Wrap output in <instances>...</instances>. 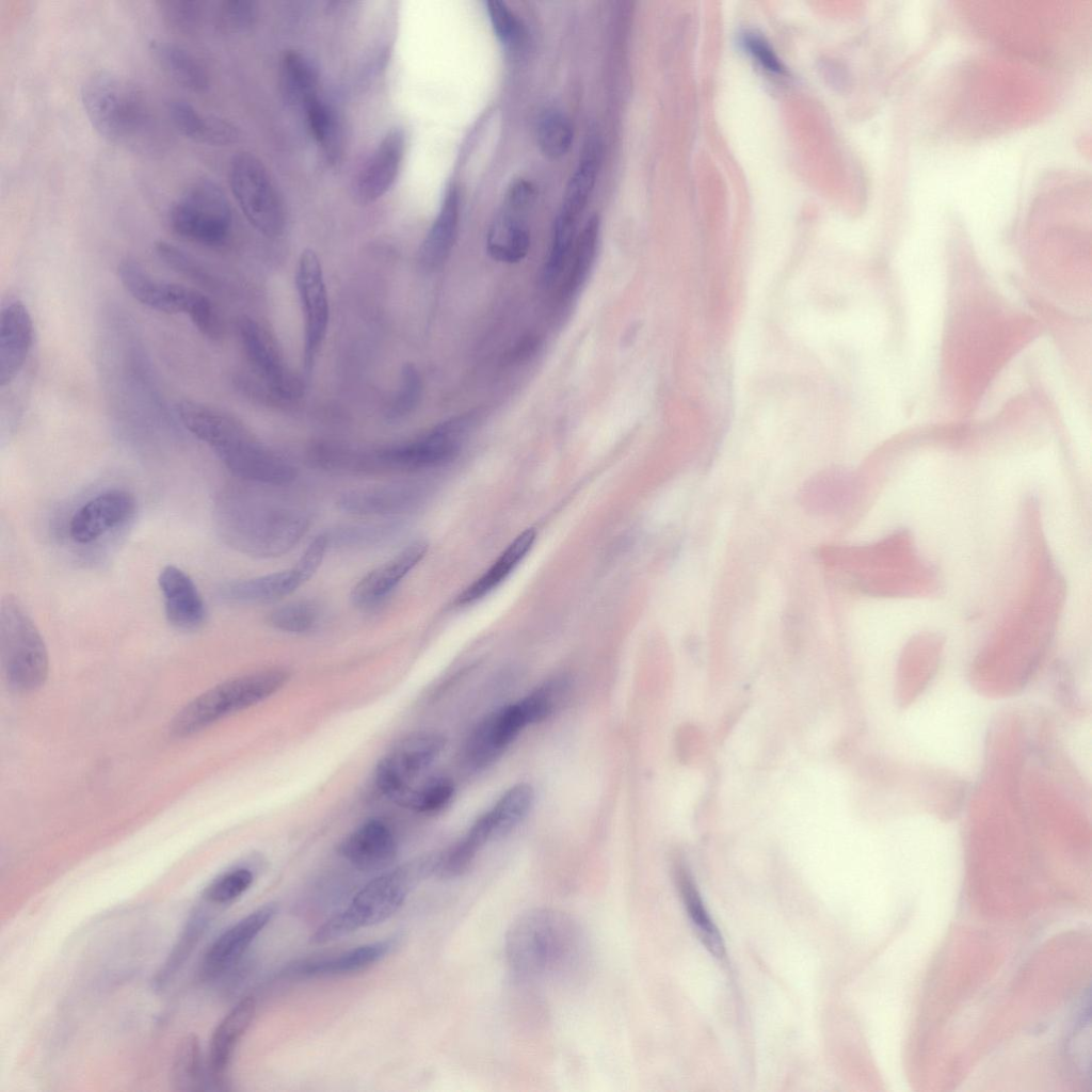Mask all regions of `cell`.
Returning a JSON list of instances; mask_svg holds the SVG:
<instances>
[{
    "label": "cell",
    "instance_id": "1",
    "mask_svg": "<svg viewBox=\"0 0 1092 1092\" xmlns=\"http://www.w3.org/2000/svg\"><path fill=\"white\" fill-rule=\"evenodd\" d=\"M508 963L529 979H567L587 962L589 945L580 925L555 909H533L510 926L504 942Z\"/></svg>",
    "mask_w": 1092,
    "mask_h": 1092
},
{
    "label": "cell",
    "instance_id": "2",
    "mask_svg": "<svg viewBox=\"0 0 1092 1092\" xmlns=\"http://www.w3.org/2000/svg\"><path fill=\"white\" fill-rule=\"evenodd\" d=\"M214 512L223 541L259 559L289 552L310 525L309 515L302 509L240 487L224 491Z\"/></svg>",
    "mask_w": 1092,
    "mask_h": 1092
},
{
    "label": "cell",
    "instance_id": "3",
    "mask_svg": "<svg viewBox=\"0 0 1092 1092\" xmlns=\"http://www.w3.org/2000/svg\"><path fill=\"white\" fill-rule=\"evenodd\" d=\"M176 412L182 424L208 445L237 478L262 485L279 486L296 476L285 457L260 444L237 419L208 404L181 400Z\"/></svg>",
    "mask_w": 1092,
    "mask_h": 1092
},
{
    "label": "cell",
    "instance_id": "4",
    "mask_svg": "<svg viewBox=\"0 0 1092 1092\" xmlns=\"http://www.w3.org/2000/svg\"><path fill=\"white\" fill-rule=\"evenodd\" d=\"M431 873H434V860L378 876L362 887L346 908L322 924L311 941L318 944L333 942L388 919L399 910L414 885Z\"/></svg>",
    "mask_w": 1092,
    "mask_h": 1092
},
{
    "label": "cell",
    "instance_id": "5",
    "mask_svg": "<svg viewBox=\"0 0 1092 1092\" xmlns=\"http://www.w3.org/2000/svg\"><path fill=\"white\" fill-rule=\"evenodd\" d=\"M80 97L92 127L110 142H127L147 125L149 114L142 92L114 73L91 74L81 85Z\"/></svg>",
    "mask_w": 1092,
    "mask_h": 1092
},
{
    "label": "cell",
    "instance_id": "6",
    "mask_svg": "<svg viewBox=\"0 0 1092 1092\" xmlns=\"http://www.w3.org/2000/svg\"><path fill=\"white\" fill-rule=\"evenodd\" d=\"M290 679L285 669H268L221 682L202 693L174 718L171 730L187 737L216 721L254 706L280 690Z\"/></svg>",
    "mask_w": 1092,
    "mask_h": 1092
},
{
    "label": "cell",
    "instance_id": "7",
    "mask_svg": "<svg viewBox=\"0 0 1092 1092\" xmlns=\"http://www.w3.org/2000/svg\"><path fill=\"white\" fill-rule=\"evenodd\" d=\"M476 421L473 413L450 418L412 441L363 451V475L408 472L453 461Z\"/></svg>",
    "mask_w": 1092,
    "mask_h": 1092
},
{
    "label": "cell",
    "instance_id": "8",
    "mask_svg": "<svg viewBox=\"0 0 1092 1092\" xmlns=\"http://www.w3.org/2000/svg\"><path fill=\"white\" fill-rule=\"evenodd\" d=\"M0 660L9 684L17 691L35 690L47 678L45 642L23 605L11 594L0 604Z\"/></svg>",
    "mask_w": 1092,
    "mask_h": 1092
},
{
    "label": "cell",
    "instance_id": "9",
    "mask_svg": "<svg viewBox=\"0 0 1092 1092\" xmlns=\"http://www.w3.org/2000/svg\"><path fill=\"white\" fill-rule=\"evenodd\" d=\"M117 274L126 291L141 304L164 314L189 316L198 332L209 339L222 336L219 312L212 301L199 290L157 279L130 258L121 261Z\"/></svg>",
    "mask_w": 1092,
    "mask_h": 1092
},
{
    "label": "cell",
    "instance_id": "10",
    "mask_svg": "<svg viewBox=\"0 0 1092 1092\" xmlns=\"http://www.w3.org/2000/svg\"><path fill=\"white\" fill-rule=\"evenodd\" d=\"M167 221L179 237L206 246H218L229 236L232 214L223 190L211 179L203 177L189 183L173 202Z\"/></svg>",
    "mask_w": 1092,
    "mask_h": 1092
},
{
    "label": "cell",
    "instance_id": "11",
    "mask_svg": "<svg viewBox=\"0 0 1092 1092\" xmlns=\"http://www.w3.org/2000/svg\"><path fill=\"white\" fill-rule=\"evenodd\" d=\"M228 181L250 224L267 237L279 236L285 227V210L261 160L247 151L238 152L230 160Z\"/></svg>",
    "mask_w": 1092,
    "mask_h": 1092
},
{
    "label": "cell",
    "instance_id": "12",
    "mask_svg": "<svg viewBox=\"0 0 1092 1092\" xmlns=\"http://www.w3.org/2000/svg\"><path fill=\"white\" fill-rule=\"evenodd\" d=\"M446 744L434 730H416L398 740L376 765L378 789L396 802L435 761Z\"/></svg>",
    "mask_w": 1092,
    "mask_h": 1092
},
{
    "label": "cell",
    "instance_id": "13",
    "mask_svg": "<svg viewBox=\"0 0 1092 1092\" xmlns=\"http://www.w3.org/2000/svg\"><path fill=\"white\" fill-rule=\"evenodd\" d=\"M295 285L304 318L303 365L307 376L314 370L317 357L325 339L330 306L321 262L311 248L300 255Z\"/></svg>",
    "mask_w": 1092,
    "mask_h": 1092
},
{
    "label": "cell",
    "instance_id": "14",
    "mask_svg": "<svg viewBox=\"0 0 1092 1092\" xmlns=\"http://www.w3.org/2000/svg\"><path fill=\"white\" fill-rule=\"evenodd\" d=\"M530 724L529 714L520 700L486 716L475 726L466 740V765L473 771L493 765Z\"/></svg>",
    "mask_w": 1092,
    "mask_h": 1092
},
{
    "label": "cell",
    "instance_id": "15",
    "mask_svg": "<svg viewBox=\"0 0 1092 1092\" xmlns=\"http://www.w3.org/2000/svg\"><path fill=\"white\" fill-rule=\"evenodd\" d=\"M428 496L424 484L404 481L344 492L337 507L355 516L394 517L416 511Z\"/></svg>",
    "mask_w": 1092,
    "mask_h": 1092
},
{
    "label": "cell",
    "instance_id": "16",
    "mask_svg": "<svg viewBox=\"0 0 1092 1092\" xmlns=\"http://www.w3.org/2000/svg\"><path fill=\"white\" fill-rule=\"evenodd\" d=\"M237 330L250 364L267 386L284 399L298 396L300 384L266 330L248 317L238 320Z\"/></svg>",
    "mask_w": 1092,
    "mask_h": 1092
},
{
    "label": "cell",
    "instance_id": "17",
    "mask_svg": "<svg viewBox=\"0 0 1092 1092\" xmlns=\"http://www.w3.org/2000/svg\"><path fill=\"white\" fill-rule=\"evenodd\" d=\"M276 913L277 905L267 903L221 933L204 956L202 976L216 978L236 964Z\"/></svg>",
    "mask_w": 1092,
    "mask_h": 1092
},
{
    "label": "cell",
    "instance_id": "18",
    "mask_svg": "<svg viewBox=\"0 0 1092 1092\" xmlns=\"http://www.w3.org/2000/svg\"><path fill=\"white\" fill-rule=\"evenodd\" d=\"M133 496L123 489L107 491L86 501L69 523L71 539L79 544L96 541L125 523L134 512Z\"/></svg>",
    "mask_w": 1092,
    "mask_h": 1092
},
{
    "label": "cell",
    "instance_id": "19",
    "mask_svg": "<svg viewBox=\"0 0 1092 1092\" xmlns=\"http://www.w3.org/2000/svg\"><path fill=\"white\" fill-rule=\"evenodd\" d=\"M405 147L404 131L392 128L386 132L359 171L354 191L362 204L381 198L395 183Z\"/></svg>",
    "mask_w": 1092,
    "mask_h": 1092
},
{
    "label": "cell",
    "instance_id": "20",
    "mask_svg": "<svg viewBox=\"0 0 1092 1092\" xmlns=\"http://www.w3.org/2000/svg\"><path fill=\"white\" fill-rule=\"evenodd\" d=\"M33 342V322L22 301L10 298L0 316V385L10 384L21 371Z\"/></svg>",
    "mask_w": 1092,
    "mask_h": 1092
},
{
    "label": "cell",
    "instance_id": "21",
    "mask_svg": "<svg viewBox=\"0 0 1092 1092\" xmlns=\"http://www.w3.org/2000/svg\"><path fill=\"white\" fill-rule=\"evenodd\" d=\"M428 544L422 540L410 543L396 557L366 574L352 589L351 601L360 609L381 604L399 582L425 556Z\"/></svg>",
    "mask_w": 1092,
    "mask_h": 1092
},
{
    "label": "cell",
    "instance_id": "22",
    "mask_svg": "<svg viewBox=\"0 0 1092 1092\" xmlns=\"http://www.w3.org/2000/svg\"><path fill=\"white\" fill-rule=\"evenodd\" d=\"M167 622L180 630H195L206 621V606L194 581L181 568L166 565L158 577Z\"/></svg>",
    "mask_w": 1092,
    "mask_h": 1092
},
{
    "label": "cell",
    "instance_id": "23",
    "mask_svg": "<svg viewBox=\"0 0 1092 1092\" xmlns=\"http://www.w3.org/2000/svg\"><path fill=\"white\" fill-rule=\"evenodd\" d=\"M338 852L355 868L374 871L386 868L395 861L397 842L384 822L371 819L350 833L340 842Z\"/></svg>",
    "mask_w": 1092,
    "mask_h": 1092
},
{
    "label": "cell",
    "instance_id": "24",
    "mask_svg": "<svg viewBox=\"0 0 1092 1092\" xmlns=\"http://www.w3.org/2000/svg\"><path fill=\"white\" fill-rule=\"evenodd\" d=\"M168 114L179 133L196 143L228 146L240 138V130L234 123L215 114L204 113L183 99L171 100Z\"/></svg>",
    "mask_w": 1092,
    "mask_h": 1092
},
{
    "label": "cell",
    "instance_id": "25",
    "mask_svg": "<svg viewBox=\"0 0 1092 1092\" xmlns=\"http://www.w3.org/2000/svg\"><path fill=\"white\" fill-rule=\"evenodd\" d=\"M396 946L392 938L376 941L343 951L335 957L308 960L291 967L290 973L306 976H336L364 970L385 958Z\"/></svg>",
    "mask_w": 1092,
    "mask_h": 1092
},
{
    "label": "cell",
    "instance_id": "26",
    "mask_svg": "<svg viewBox=\"0 0 1092 1092\" xmlns=\"http://www.w3.org/2000/svg\"><path fill=\"white\" fill-rule=\"evenodd\" d=\"M304 582L293 566L282 572L227 582L219 589V595L230 603L261 604L285 597Z\"/></svg>",
    "mask_w": 1092,
    "mask_h": 1092
},
{
    "label": "cell",
    "instance_id": "27",
    "mask_svg": "<svg viewBox=\"0 0 1092 1092\" xmlns=\"http://www.w3.org/2000/svg\"><path fill=\"white\" fill-rule=\"evenodd\" d=\"M459 218V190L455 184H450L446 190L439 211L419 248V260L425 268H437L448 258L456 239Z\"/></svg>",
    "mask_w": 1092,
    "mask_h": 1092
},
{
    "label": "cell",
    "instance_id": "28",
    "mask_svg": "<svg viewBox=\"0 0 1092 1092\" xmlns=\"http://www.w3.org/2000/svg\"><path fill=\"white\" fill-rule=\"evenodd\" d=\"M256 1011L251 996L240 1000L220 1022L210 1040V1067L215 1080L224 1076L232 1053L250 1027Z\"/></svg>",
    "mask_w": 1092,
    "mask_h": 1092
},
{
    "label": "cell",
    "instance_id": "29",
    "mask_svg": "<svg viewBox=\"0 0 1092 1092\" xmlns=\"http://www.w3.org/2000/svg\"><path fill=\"white\" fill-rule=\"evenodd\" d=\"M530 248V231L521 213L504 208L492 222L486 235V251L496 261L516 263Z\"/></svg>",
    "mask_w": 1092,
    "mask_h": 1092
},
{
    "label": "cell",
    "instance_id": "30",
    "mask_svg": "<svg viewBox=\"0 0 1092 1092\" xmlns=\"http://www.w3.org/2000/svg\"><path fill=\"white\" fill-rule=\"evenodd\" d=\"M149 51L160 68L181 86L193 92L208 87L206 66L188 49L171 42L151 39Z\"/></svg>",
    "mask_w": 1092,
    "mask_h": 1092
},
{
    "label": "cell",
    "instance_id": "31",
    "mask_svg": "<svg viewBox=\"0 0 1092 1092\" xmlns=\"http://www.w3.org/2000/svg\"><path fill=\"white\" fill-rule=\"evenodd\" d=\"M535 535L533 529H527L517 535L488 569L457 596L456 604H472L496 589L527 556L535 541Z\"/></svg>",
    "mask_w": 1092,
    "mask_h": 1092
},
{
    "label": "cell",
    "instance_id": "32",
    "mask_svg": "<svg viewBox=\"0 0 1092 1092\" xmlns=\"http://www.w3.org/2000/svg\"><path fill=\"white\" fill-rule=\"evenodd\" d=\"M598 156L597 142L590 140L566 186L556 220L577 226L578 219L583 212L596 182Z\"/></svg>",
    "mask_w": 1092,
    "mask_h": 1092
},
{
    "label": "cell",
    "instance_id": "33",
    "mask_svg": "<svg viewBox=\"0 0 1092 1092\" xmlns=\"http://www.w3.org/2000/svg\"><path fill=\"white\" fill-rule=\"evenodd\" d=\"M402 519L338 526L324 531L328 548L363 549L394 541L405 529Z\"/></svg>",
    "mask_w": 1092,
    "mask_h": 1092
},
{
    "label": "cell",
    "instance_id": "34",
    "mask_svg": "<svg viewBox=\"0 0 1092 1092\" xmlns=\"http://www.w3.org/2000/svg\"><path fill=\"white\" fill-rule=\"evenodd\" d=\"M211 920L208 909L198 905L188 918L170 954L155 977V985L163 989L172 981L206 933Z\"/></svg>",
    "mask_w": 1092,
    "mask_h": 1092
},
{
    "label": "cell",
    "instance_id": "35",
    "mask_svg": "<svg viewBox=\"0 0 1092 1092\" xmlns=\"http://www.w3.org/2000/svg\"><path fill=\"white\" fill-rule=\"evenodd\" d=\"M534 797V789L527 783L516 784L500 796L485 812L493 839L504 837L524 821L533 806Z\"/></svg>",
    "mask_w": 1092,
    "mask_h": 1092
},
{
    "label": "cell",
    "instance_id": "36",
    "mask_svg": "<svg viewBox=\"0 0 1092 1092\" xmlns=\"http://www.w3.org/2000/svg\"><path fill=\"white\" fill-rule=\"evenodd\" d=\"M599 228V219L597 215H593L587 221L581 232L576 238L572 266L561 289V296L563 299H571L576 295L587 282L597 253Z\"/></svg>",
    "mask_w": 1092,
    "mask_h": 1092
},
{
    "label": "cell",
    "instance_id": "37",
    "mask_svg": "<svg viewBox=\"0 0 1092 1092\" xmlns=\"http://www.w3.org/2000/svg\"><path fill=\"white\" fill-rule=\"evenodd\" d=\"M318 73L311 62L298 51L285 53L282 63V86L286 99L302 107L318 95Z\"/></svg>",
    "mask_w": 1092,
    "mask_h": 1092
},
{
    "label": "cell",
    "instance_id": "38",
    "mask_svg": "<svg viewBox=\"0 0 1092 1092\" xmlns=\"http://www.w3.org/2000/svg\"><path fill=\"white\" fill-rule=\"evenodd\" d=\"M678 881L686 909L700 940L711 954L722 957V936L709 917L693 881L684 869H679Z\"/></svg>",
    "mask_w": 1092,
    "mask_h": 1092
},
{
    "label": "cell",
    "instance_id": "39",
    "mask_svg": "<svg viewBox=\"0 0 1092 1092\" xmlns=\"http://www.w3.org/2000/svg\"><path fill=\"white\" fill-rule=\"evenodd\" d=\"M454 796V784L445 776H432L411 786L395 802L416 813H435L446 807Z\"/></svg>",
    "mask_w": 1092,
    "mask_h": 1092
},
{
    "label": "cell",
    "instance_id": "40",
    "mask_svg": "<svg viewBox=\"0 0 1092 1092\" xmlns=\"http://www.w3.org/2000/svg\"><path fill=\"white\" fill-rule=\"evenodd\" d=\"M573 138V126L561 111L546 109L539 116L536 141L545 157L556 160L565 156L572 146Z\"/></svg>",
    "mask_w": 1092,
    "mask_h": 1092
},
{
    "label": "cell",
    "instance_id": "41",
    "mask_svg": "<svg viewBox=\"0 0 1092 1092\" xmlns=\"http://www.w3.org/2000/svg\"><path fill=\"white\" fill-rule=\"evenodd\" d=\"M203 1067L200 1045L194 1034L186 1035L176 1048L171 1071V1081L178 1091L202 1089Z\"/></svg>",
    "mask_w": 1092,
    "mask_h": 1092
},
{
    "label": "cell",
    "instance_id": "42",
    "mask_svg": "<svg viewBox=\"0 0 1092 1092\" xmlns=\"http://www.w3.org/2000/svg\"><path fill=\"white\" fill-rule=\"evenodd\" d=\"M320 610L310 600H296L275 608L269 615L271 626L284 632L304 633L318 624Z\"/></svg>",
    "mask_w": 1092,
    "mask_h": 1092
},
{
    "label": "cell",
    "instance_id": "43",
    "mask_svg": "<svg viewBox=\"0 0 1092 1092\" xmlns=\"http://www.w3.org/2000/svg\"><path fill=\"white\" fill-rule=\"evenodd\" d=\"M155 251L158 257L178 274L183 275L204 287H213L215 285L214 277H212L206 266L199 259L180 247L167 241L160 240L156 242Z\"/></svg>",
    "mask_w": 1092,
    "mask_h": 1092
},
{
    "label": "cell",
    "instance_id": "44",
    "mask_svg": "<svg viewBox=\"0 0 1092 1092\" xmlns=\"http://www.w3.org/2000/svg\"><path fill=\"white\" fill-rule=\"evenodd\" d=\"M253 872L244 867L230 869L215 878L203 893L206 903L222 905L240 897L253 883Z\"/></svg>",
    "mask_w": 1092,
    "mask_h": 1092
},
{
    "label": "cell",
    "instance_id": "45",
    "mask_svg": "<svg viewBox=\"0 0 1092 1092\" xmlns=\"http://www.w3.org/2000/svg\"><path fill=\"white\" fill-rule=\"evenodd\" d=\"M158 10L166 26L183 34L196 32L204 15L203 3L198 0H161Z\"/></svg>",
    "mask_w": 1092,
    "mask_h": 1092
},
{
    "label": "cell",
    "instance_id": "46",
    "mask_svg": "<svg viewBox=\"0 0 1092 1092\" xmlns=\"http://www.w3.org/2000/svg\"><path fill=\"white\" fill-rule=\"evenodd\" d=\"M422 391L421 376L415 365L406 363L401 370V383L387 412L389 419L403 418L413 412Z\"/></svg>",
    "mask_w": 1092,
    "mask_h": 1092
},
{
    "label": "cell",
    "instance_id": "47",
    "mask_svg": "<svg viewBox=\"0 0 1092 1092\" xmlns=\"http://www.w3.org/2000/svg\"><path fill=\"white\" fill-rule=\"evenodd\" d=\"M256 16L255 3L245 0H227L220 3L215 13V26L225 33L241 32L250 28Z\"/></svg>",
    "mask_w": 1092,
    "mask_h": 1092
},
{
    "label": "cell",
    "instance_id": "48",
    "mask_svg": "<svg viewBox=\"0 0 1092 1092\" xmlns=\"http://www.w3.org/2000/svg\"><path fill=\"white\" fill-rule=\"evenodd\" d=\"M487 14L498 39L508 47H515L521 38V25L517 16L502 1L486 2Z\"/></svg>",
    "mask_w": 1092,
    "mask_h": 1092
},
{
    "label": "cell",
    "instance_id": "49",
    "mask_svg": "<svg viewBox=\"0 0 1092 1092\" xmlns=\"http://www.w3.org/2000/svg\"><path fill=\"white\" fill-rule=\"evenodd\" d=\"M303 108L312 136L322 147L328 149L334 136V122L328 108L318 95L310 98Z\"/></svg>",
    "mask_w": 1092,
    "mask_h": 1092
},
{
    "label": "cell",
    "instance_id": "50",
    "mask_svg": "<svg viewBox=\"0 0 1092 1092\" xmlns=\"http://www.w3.org/2000/svg\"><path fill=\"white\" fill-rule=\"evenodd\" d=\"M328 549V543L324 532L315 536V539L309 543L294 565L305 582L317 572L323 561L325 552Z\"/></svg>",
    "mask_w": 1092,
    "mask_h": 1092
},
{
    "label": "cell",
    "instance_id": "51",
    "mask_svg": "<svg viewBox=\"0 0 1092 1092\" xmlns=\"http://www.w3.org/2000/svg\"><path fill=\"white\" fill-rule=\"evenodd\" d=\"M742 44L748 52L762 67H765V69L774 74L782 73L783 68L778 59L773 53L770 46L759 35L755 33H746L742 38Z\"/></svg>",
    "mask_w": 1092,
    "mask_h": 1092
},
{
    "label": "cell",
    "instance_id": "52",
    "mask_svg": "<svg viewBox=\"0 0 1092 1092\" xmlns=\"http://www.w3.org/2000/svg\"><path fill=\"white\" fill-rule=\"evenodd\" d=\"M534 197V186L530 181L519 178L513 181L509 187L505 195L504 208L523 214V212L526 211L533 203Z\"/></svg>",
    "mask_w": 1092,
    "mask_h": 1092
}]
</instances>
